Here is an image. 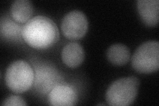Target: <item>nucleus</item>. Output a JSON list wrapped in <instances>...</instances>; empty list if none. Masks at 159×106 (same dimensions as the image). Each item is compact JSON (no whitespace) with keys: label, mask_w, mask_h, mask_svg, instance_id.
I'll list each match as a JSON object with an SVG mask.
<instances>
[{"label":"nucleus","mask_w":159,"mask_h":106,"mask_svg":"<svg viewBox=\"0 0 159 106\" xmlns=\"http://www.w3.org/2000/svg\"><path fill=\"white\" fill-rule=\"evenodd\" d=\"M22 37L30 46L44 49L52 46L59 39V30L51 19L37 16L29 19L22 29Z\"/></svg>","instance_id":"nucleus-1"},{"label":"nucleus","mask_w":159,"mask_h":106,"mask_svg":"<svg viewBox=\"0 0 159 106\" xmlns=\"http://www.w3.org/2000/svg\"><path fill=\"white\" fill-rule=\"evenodd\" d=\"M132 67L140 73L156 72L159 68V43L158 41H148L142 43L134 53Z\"/></svg>","instance_id":"nucleus-4"},{"label":"nucleus","mask_w":159,"mask_h":106,"mask_svg":"<svg viewBox=\"0 0 159 106\" xmlns=\"http://www.w3.org/2000/svg\"><path fill=\"white\" fill-rule=\"evenodd\" d=\"M34 72L27 62L17 60L9 65L5 75L8 88L12 92L20 94L26 92L34 82Z\"/></svg>","instance_id":"nucleus-3"},{"label":"nucleus","mask_w":159,"mask_h":106,"mask_svg":"<svg viewBox=\"0 0 159 106\" xmlns=\"http://www.w3.org/2000/svg\"><path fill=\"white\" fill-rule=\"evenodd\" d=\"M137 7L143 21L148 26H155L158 22V0H138Z\"/></svg>","instance_id":"nucleus-8"},{"label":"nucleus","mask_w":159,"mask_h":106,"mask_svg":"<svg viewBox=\"0 0 159 106\" xmlns=\"http://www.w3.org/2000/svg\"><path fill=\"white\" fill-rule=\"evenodd\" d=\"M88 28V19L82 12L72 10L64 16L61 21V29L66 38L77 40L86 35Z\"/></svg>","instance_id":"nucleus-5"},{"label":"nucleus","mask_w":159,"mask_h":106,"mask_svg":"<svg viewBox=\"0 0 159 106\" xmlns=\"http://www.w3.org/2000/svg\"><path fill=\"white\" fill-rule=\"evenodd\" d=\"M48 101L52 105H74L78 102V95L73 88L61 83L49 92Z\"/></svg>","instance_id":"nucleus-7"},{"label":"nucleus","mask_w":159,"mask_h":106,"mask_svg":"<svg viewBox=\"0 0 159 106\" xmlns=\"http://www.w3.org/2000/svg\"><path fill=\"white\" fill-rule=\"evenodd\" d=\"M62 82V78L52 65L41 64L34 68V86L39 92L45 94Z\"/></svg>","instance_id":"nucleus-6"},{"label":"nucleus","mask_w":159,"mask_h":106,"mask_svg":"<svg viewBox=\"0 0 159 106\" xmlns=\"http://www.w3.org/2000/svg\"><path fill=\"white\" fill-rule=\"evenodd\" d=\"M62 62L70 68H76L80 65L84 60V50L78 43L72 42L66 44L62 50Z\"/></svg>","instance_id":"nucleus-9"},{"label":"nucleus","mask_w":159,"mask_h":106,"mask_svg":"<svg viewBox=\"0 0 159 106\" xmlns=\"http://www.w3.org/2000/svg\"><path fill=\"white\" fill-rule=\"evenodd\" d=\"M27 105V103L23 98L15 95L6 98L2 104V105L4 106H24Z\"/></svg>","instance_id":"nucleus-13"},{"label":"nucleus","mask_w":159,"mask_h":106,"mask_svg":"<svg viewBox=\"0 0 159 106\" xmlns=\"http://www.w3.org/2000/svg\"><path fill=\"white\" fill-rule=\"evenodd\" d=\"M108 60L116 66L125 64L130 58L131 53L129 47L121 43L111 45L106 52Z\"/></svg>","instance_id":"nucleus-11"},{"label":"nucleus","mask_w":159,"mask_h":106,"mask_svg":"<svg viewBox=\"0 0 159 106\" xmlns=\"http://www.w3.org/2000/svg\"><path fill=\"white\" fill-rule=\"evenodd\" d=\"M21 26L16 23L12 19L8 17H2L0 31L2 37L6 38H17L19 37L21 33L22 34Z\"/></svg>","instance_id":"nucleus-12"},{"label":"nucleus","mask_w":159,"mask_h":106,"mask_svg":"<svg viewBox=\"0 0 159 106\" xmlns=\"http://www.w3.org/2000/svg\"><path fill=\"white\" fill-rule=\"evenodd\" d=\"M11 17L15 21L27 22L33 13V6L29 0H16L10 9Z\"/></svg>","instance_id":"nucleus-10"},{"label":"nucleus","mask_w":159,"mask_h":106,"mask_svg":"<svg viewBox=\"0 0 159 106\" xmlns=\"http://www.w3.org/2000/svg\"><path fill=\"white\" fill-rule=\"evenodd\" d=\"M139 80L135 76L119 78L108 88L106 99L108 105L126 106L131 105L138 94Z\"/></svg>","instance_id":"nucleus-2"}]
</instances>
